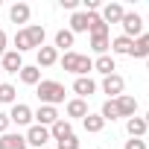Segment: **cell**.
<instances>
[{"label": "cell", "mask_w": 149, "mask_h": 149, "mask_svg": "<svg viewBox=\"0 0 149 149\" xmlns=\"http://www.w3.org/2000/svg\"><path fill=\"white\" fill-rule=\"evenodd\" d=\"M44 38H47L44 26L41 24H29V26H24V29L15 32V53L24 56L26 50H41L44 47Z\"/></svg>", "instance_id": "6da1fadb"}, {"label": "cell", "mask_w": 149, "mask_h": 149, "mask_svg": "<svg viewBox=\"0 0 149 149\" xmlns=\"http://www.w3.org/2000/svg\"><path fill=\"white\" fill-rule=\"evenodd\" d=\"M35 94H38L41 105H53L56 108L58 102H64V85L56 82V79H41L35 85Z\"/></svg>", "instance_id": "7a4b0ae2"}, {"label": "cell", "mask_w": 149, "mask_h": 149, "mask_svg": "<svg viewBox=\"0 0 149 149\" xmlns=\"http://www.w3.org/2000/svg\"><path fill=\"white\" fill-rule=\"evenodd\" d=\"M61 67H64L67 73H76V76H88V73L94 70V61H91L88 56L76 53V50H70V53L61 56Z\"/></svg>", "instance_id": "3957f363"}, {"label": "cell", "mask_w": 149, "mask_h": 149, "mask_svg": "<svg viewBox=\"0 0 149 149\" xmlns=\"http://www.w3.org/2000/svg\"><path fill=\"white\" fill-rule=\"evenodd\" d=\"M120 26H123V35L126 38H140L143 35V18L137 15V12H126L123 15V21H120Z\"/></svg>", "instance_id": "277c9868"}, {"label": "cell", "mask_w": 149, "mask_h": 149, "mask_svg": "<svg viewBox=\"0 0 149 149\" xmlns=\"http://www.w3.org/2000/svg\"><path fill=\"white\" fill-rule=\"evenodd\" d=\"M26 146H35V149H44L50 143V129L47 126H29L26 129Z\"/></svg>", "instance_id": "5b68a950"}, {"label": "cell", "mask_w": 149, "mask_h": 149, "mask_svg": "<svg viewBox=\"0 0 149 149\" xmlns=\"http://www.w3.org/2000/svg\"><path fill=\"white\" fill-rule=\"evenodd\" d=\"M123 91H126V79L120 76V73H111V76L102 79V94H108L111 100L123 97Z\"/></svg>", "instance_id": "8992f818"}, {"label": "cell", "mask_w": 149, "mask_h": 149, "mask_svg": "<svg viewBox=\"0 0 149 149\" xmlns=\"http://www.w3.org/2000/svg\"><path fill=\"white\" fill-rule=\"evenodd\" d=\"M9 120H12L15 126H32V108H29L26 102H15L12 111H9Z\"/></svg>", "instance_id": "52a82bcc"}, {"label": "cell", "mask_w": 149, "mask_h": 149, "mask_svg": "<svg viewBox=\"0 0 149 149\" xmlns=\"http://www.w3.org/2000/svg\"><path fill=\"white\" fill-rule=\"evenodd\" d=\"M64 111H67V117H73V120H85V117L91 114V111H88V100H79V97L67 100Z\"/></svg>", "instance_id": "ba28073f"}, {"label": "cell", "mask_w": 149, "mask_h": 149, "mask_svg": "<svg viewBox=\"0 0 149 149\" xmlns=\"http://www.w3.org/2000/svg\"><path fill=\"white\" fill-rule=\"evenodd\" d=\"M32 120H35V126H53L56 120H58V111L53 108V105H41L38 111H32Z\"/></svg>", "instance_id": "9c48e42d"}, {"label": "cell", "mask_w": 149, "mask_h": 149, "mask_svg": "<svg viewBox=\"0 0 149 149\" xmlns=\"http://www.w3.org/2000/svg\"><path fill=\"white\" fill-rule=\"evenodd\" d=\"M94 91H97V82L91 76H76V82H73V94H76L79 100H88Z\"/></svg>", "instance_id": "30bf717a"}, {"label": "cell", "mask_w": 149, "mask_h": 149, "mask_svg": "<svg viewBox=\"0 0 149 149\" xmlns=\"http://www.w3.org/2000/svg\"><path fill=\"white\" fill-rule=\"evenodd\" d=\"M70 134H73V123L64 120V117H58V120L50 126V140H64V137H70Z\"/></svg>", "instance_id": "8fae6325"}, {"label": "cell", "mask_w": 149, "mask_h": 149, "mask_svg": "<svg viewBox=\"0 0 149 149\" xmlns=\"http://www.w3.org/2000/svg\"><path fill=\"white\" fill-rule=\"evenodd\" d=\"M0 64H3L6 73H21V67H24V56L15 53V50H6V56L0 58Z\"/></svg>", "instance_id": "7c38bea8"}, {"label": "cell", "mask_w": 149, "mask_h": 149, "mask_svg": "<svg viewBox=\"0 0 149 149\" xmlns=\"http://www.w3.org/2000/svg\"><path fill=\"white\" fill-rule=\"evenodd\" d=\"M114 102H117V111H120V117H126V120H129V117H134V114H137V100H134V97L123 94V97H117Z\"/></svg>", "instance_id": "4fadbf2b"}, {"label": "cell", "mask_w": 149, "mask_h": 149, "mask_svg": "<svg viewBox=\"0 0 149 149\" xmlns=\"http://www.w3.org/2000/svg\"><path fill=\"white\" fill-rule=\"evenodd\" d=\"M18 76H21V82H24V85L35 88V85L41 82V67H38V64H24Z\"/></svg>", "instance_id": "5bb4252c"}, {"label": "cell", "mask_w": 149, "mask_h": 149, "mask_svg": "<svg viewBox=\"0 0 149 149\" xmlns=\"http://www.w3.org/2000/svg\"><path fill=\"white\" fill-rule=\"evenodd\" d=\"M123 15H126V9H123L120 3H105L100 18H102L105 24H120V21H123Z\"/></svg>", "instance_id": "9a60e30c"}, {"label": "cell", "mask_w": 149, "mask_h": 149, "mask_svg": "<svg viewBox=\"0 0 149 149\" xmlns=\"http://www.w3.org/2000/svg\"><path fill=\"white\" fill-rule=\"evenodd\" d=\"M0 149H26V137L6 132V134H0Z\"/></svg>", "instance_id": "2e32d148"}, {"label": "cell", "mask_w": 149, "mask_h": 149, "mask_svg": "<svg viewBox=\"0 0 149 149\" xmlns=\"http://www.w3.org/2000/svg\"><path fill=\"white\" fill-rule=\"evenodd\" d=\"M35 58H38V67H53L58 61V50L56 47H41V50H35Z\"/></svg>", "instance_id": "e0dca14e"}, {"label": "cell", "mask_w": 149, "mask_h": 149, "mask_svg": "<svg viewBox=\"0 0 149 149\" xmlns=\"http://www.w3.org/2000/svg\"><path fill=\"white\" fill-rule=\"evenodd\" d=\"M126 132H129V137H143V134L149 132V126H146V120H143V117H137V114H134V117H129V120H126Z\"/></svg>", "instance_id": "ac0fdd59"}, {"label": "cell", "mask_w": 149, "mask_h": 149, "mask_svg": "<svg viewBox=\"0 0 149 149\" xmlns=\"http://www.w3.org/2000/svg\"><path fill=\"white\" fill-rule=\"evenodd\" d=\"M29 15H32L29 3H15V6L9 9V18H12V24H29Z\"/></svg>", "instance_id": "d6986e66"}, {"label": "cell", "mask_w": 149, "mask_h": 149, "mask_svg": "<svg viewBox=\"0 0 149 149\" xmlns=\"http://www.w3.org/2000/svg\"><path fill=\"white\" fill-rule=\"evenodd\" d=\"M132 47H134V41L126 38V35H117V38L111 41V53H114V56H132Z\"/></svg>", "instance_id": "ffe728a7"}, {"label": "cell", "mask_w": 149, "mask_h": 149, "mask_svg": "<svg viewBox=\"0 0 149 149\" xmlns=\"http://www.w3.org/2000/svg\"><path fill=\"white\" fill-rule=\"evenodd\" d=\"M94 70H97V73H102V76H111V73L117 70V64H114V56H108V53H105V56H100V58L94 61Z\"/></svg>", "instance_id": "44dd1931"}, {"label": "cell", "mask_w": 149, "mask_h": 149, "mask_svg": "<svg viewBox=\"0 0 149 149\" xmlns=\"http://www.w3.org/2000/svg\"><path fill=\"white\" fill-rule=\"evenodd\" d=\"M73 38H76V35H73L70 29H58V32H56V38H53V41H56L53 47H56V50H64V53H70V47H73Z\"/></svg>", "instance_id": "7402d4cb"}, {"label": "cell", "mask_w": 149, "mask_h": 149, "mask_svg": "<svg viewBox=\"0 0 149 149\" xmlns=\"http://www.w3.org/2000/svg\"><path fill=\"white\" fill-rule=\"evenodd\" d=\"M132 58H149V32H143L140 38H134V47H132Z\"/></svg>", "instance_id": "603a6c76"}, {"label": "cell", "mask_w": 149, "mask_h": 149, "mask_svg": "<svg viewBox=\"0 0 149 149\" xmlns=\"http://www.w3.org/2000/svg\"><path fill=\"white\" fill-rule=\"evenodd\" d=\"M82 126H85V132H88V134H100V132L105 129V120H102L100 114H88V117L82 120Z\"/></svg>", "instance_id": "cb8c5ba5"}, {"label": "cell", "mask_w": 149, "mask_h": 149, "mask_svg": "<svg viewBox=\"0 0 149 149\" xmlns=\"http://www.w3.org/2000/svg\"><path fill=\"white\" fill-rule=\"evenodd\" d=\"M70 32H88V12H73L70 15Z\"/></svg>", "instance_id": "d4e9b609"}, {"label": "cell", "mask_w": 149, "mask_h": 149, "mask_svg": "<svg viewBox=\"0 0 149 149\" xmlns=\"http://www.w3.org/2000/svg\"><path fill=\"white\" fill-rule=\"evenodd\" d=\"M100 117H102L105 123H114V120H120L117 102H114V100H105V102H102V108H100Z\"/></svg>", "instance_id": "484cf974"}, {"label": "cell", "mask_w": 149, "mask_h": 149, "mask_svg": "<svg viewBox=\"0 0 149 149\" xmlns=\"http://www.w3.org/2000/svg\"><path fill=\"white\" fill-rule=\"evenodd\" d=\"M18 91H15V85L12 82H0V102H3V105H15L18 100Z\"/></svg>", "instance_id": "4316f807"}, {"label": "cell", "mask_w": 149, "mask_h": 149, "mask_svg": "<svg viewBox=\"0 0 149 149\" xmlns=\"http://www.w3.org/2000/svg\"><path fill=\"white\" fill-rule=\"evenodd\" d=\"M108 47H111V38H108V35H91V50H94V53L105 56Z\"/></svg>", "instance_id": "83f0119b"}, {"label": "cell", "mask_w": 149, "mask_h": 149, "mask_svg": "<svg viewBox=\"0 0 149 149\" xmlns=\"http://www.w3.org/2000/svg\"><path fill=\"white\" fill-rule=\"evenodd\" d=\"M56 149H79V137L70 134V137H64V140H56Z\"/></svg>", "instance_id": "f1b7e54d"}, {"label": "cell", "mask_w": 149, "mask_h": 149, "mask_svg": "<svg viewBox=\"0 0 149 149\" xmlns=\"http://www.w3.org/2000/svg\"><path fill=\"white\" fill-rule=\"evenodd\" d=\"M123 149H149V146H146V140H143V137H132V140H126V143H123Z\"/></svg>", "instance_id": "f546056e"}, {"label": "cell", "mask_w": 149, "mask_h": 149, "mask_svg": "<svg viewBox=\"0 0 149 149\" xmlns=\"http://www.w3.org/2000/svg\"><path fill=\"white\" fill-rule=\"evenodd\" d=\"M61 3V9H67V12H79V3L82 0H58Z\"/></svg>", "instance_id": "4dcf8cb0"}, {"label": "cell", "mask_w": 149, "mask_h": 149, "mask_svg": "<svg viewBox=\"0 0 149 149\" xmlns=\"http://www.w3.org/2000/svg\"><path fill=\"white\" fill-rule=\"evenodd\" d=\"M9 126H12L9 114H6V111H0V134H6V132H9Z\"/></svg>", "instance_id": "1f68e13d"}, {"label": "cell", "mask_w": 149, "mask_h": 149, "mask_svg": "<svg viewBox=\"0 0 149 149\" xmlns=\"http://www.w3.org/2000/svg\"><path fill=\"white\" fill-rule=\"evenodd\" d=\"M6 44H9V35H6L3 29H0V58L6 56Z\"/></svg>", "instance_id": "d6a6232c"}, {"label": "cell", "mask_w": 149, "mask_h": 149, "mask_svg": "<svg viewBox=\"0 0 149 149\" xmlns=\"http://www.w3.org/2000/svg\"><path fill=\"white\" fill-rule=\"evenodd\" d=\"M143 120H146V126H149V111H146V117H143Z\"/></svg>", "instance_id": "836d02e7"}, {"label": "cell", "mask_w": 149, "mask_h": 149, "mask_svg": "<svg viewBox=\"0 0 149 149\" xmlns=\"http://www.w3.org/2000/svg\"><path fill=\"white\" fill-rule=\"evenodd\" d=\"M146 70H149V58H146Z\"/></svg>", "instance_id": "e575fe53"}, {"label": "cell", "mask_w": 149, "mask_h": 149, "mask_svg": "<svg viewBox=\"0 0 149 149\" xmlns=\"http://www.w3.org/2000/svg\"><path fill=\"white\" fill-rule=\"evenodd\" d=\"M44 149H50V146H44Z\"/></svg>", "instance_id": "d590c367"}, {"label": "cell", "mask_w": 149, "mask_h": 149, "mask_svg": "<svg viewBox=\"0 0 149 149\" xmlns=\"http://www.w3.org/2000/svg\"><path fill=\"white\" fill-rule=\"evenodd\" d=\"M0 6H3V3H0Z\"/></svg>", "instance_id": "8d00e7d4"}]
</instances>
